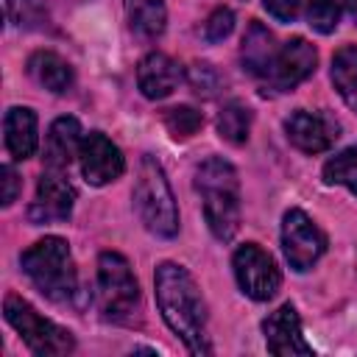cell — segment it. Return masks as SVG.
I'll use <instances>...</instances> for the list:
<instances>
[{
  "instance_id": "6da1fadb",
  "label": "cell",
  "mask_w": 357,
  "mask_h": 357,
  "mask_svg": "<svg viewBox=\"0 0 357 357\" xmlns=\"http://www.w3.org/2000/svg\"><path fill=\"white\" fill-rule=\"evenodd\" d=\"M153 296L165 324L181 337L190 354H212L206 335V304L192 273L178 262H159L153 273Z\"/></svg>"
},
{
  "instance_id": "7a4b0ae2",
  "label": "cell",
  "mask_w": 357,
  "mask_h": 357,
  "mask_svg": "<svg viewBox=\"0 0 357 357\" xmlns=\"http://www.w3.org/2000/svg\"><path fill=\"white\" fill-rule=\"evenodd\" d=\"M195 192L201 195L209 231L229 243L240 229V178L231 162L223 156L204 159L195 170Z\"/></svg>"
},
{
  "instance_id": "3957f363",
  "label": "cell",
  "mask_w": 357,
  "mask_h": 357,
  "mask_svg": "<svg viewBox=\"0 0 357 357\" xmlns=\"http://www.w3.org/2000/svg\"><path fill=\"white\" fill-rule=\"evenodd\" d=\"M20 265L36 290L50 301H73L78 293V273L64 237H42L22 251Z\"/></svg>"
},
{
  "instance_id": "277c9868",
  "label": "cell",
  "mask_w": 357,
  "mask_h": 357,
  "mask_svg": "<svg viewBox=\"0 0 357 357\" xmlns=\"http://www.w3.org/2000/svg\"><path fill=\"white\" fill-rule=\"evenodd\" d=\"M131 198H134V209H137L142 226L151 234L165 237V240L178 234V206H176L173 190L167 184L162 165L151 153H145L139 162Z\"/></svg>"
},
{
  "instance_id": "5b68a950",
  "label": "cell",
  "mask_w": 357,
  "mask_h": 357,
  "mask_svg": "<svg viewBox=\"0 0 357 357\" xmlns=\"http://www.w3.org/2000/svg\"><path fill=\"white\" fill-rule=\"evenodd\" d=\"M98 304L103 318L114 324H131L139 312V284L128 259L117 251L98 257Z\"/></svg>"
},
{
  "instance_id": "8992f818",
  "label": "cell",
  "mask_w": 357,
  "mask_h": 357,
  "mask_svg": "<svg viewBox=\"0 0 357 357\" xmlns=\"http://www.w3.org/2000/svg\"><path fill=\"white\" fill-rule=\"evenodd\" d=\"M3 315L6 321L20 332V337L25 340V346L33 354H70L75 349V337L70 329L42 318L33 304H28L22 296L8 293L3 301Z\"/></svg>"
},
{
  "instance_id": "52a82bcc",
  "label": "cell",
  "mask_w": 357,
  "mask_h": 357,
  "mask_svg": "<svg viewBox=\"0 0 357 357\" xmlns=\"http://www.w3.org/2000/svg\"><path fill=\"white\" fill-rule=\"evenodd\" d=\"M231 268H234V279H237L240 290L254 301L273 298L282 284V273H279L273 257L265 248H259L257 243H243L231 257Z\"/></svg>"
},
{
  "instance_id": "ba28073f",
  "label": "cell",
  "mask_w": 357,
  "mask_h": 357,
  "mask_svg": "<svg viewBox=\"0 0 357 357\" xmlns=\"http://www.w3.org/2000/svg\"><path fill=\"white\" fill-rule=\"evenodd\" d=\"M282 248L293 271H310L326 251V234L301 209H287L282 218Z\"/></svg>"
},
{
  "instance_id": "9c48e42d",
  "label": "cell",
  "mask_w": 357,
  "mask_h": 357,
  "mask_svg": "<svg viewBox=\"0 0 357 357\" xmlns=\"http://www.w3.org/2000/svg\"><path fill=\"white\" fill-rule=\"evenodd\" d=\"M315 64H318V50L307 39L293 36L276 50L268 73L262 75V86L265 92H290L315 73Z\"/></svg>"
},
{
  "instance_id": "30bf717a",
  "label": "cell",
  "mask_w": 357,
  "mask_h": 357,
  "mask_svg": "<svg viewBox=\"0 0 357 357\" xmlns=\"http://www.w3.org/2000/svg\"><path fill=\"white\" fill-rule=\"evenodd\" d=\"M73 204H75V187L70 184L64 170L45 167V173L39 176V184H36V195L28 206V218L36 226L59 223L73 215Z\"/></svg>"
},
{
  "instance_id": "8fae6325",
  "label": "cell",
  "mask_w": 357,
  "mask_h": 357,
  "mask_svg": "<svg viewBox=\"0 0 357 357\" xmlns=\"http://www.w3.org/2000/svg\"><path fill=\"white\" fill-rule=\"evenodd\" d=\"M78 165H81V176L92 187H103V184L114 181L126 170V159H123L120 148L100 131L84 134L81 151H78Z\"/></svg>"
},
{
  "instance_id": "7c38bea8",
  "label": "cell",
  "mask_w": 357,
  "mask_h": 357,
  "mask_svg": "<svg viewBox=\"0 0 357 357\" xmlns=\"http://www.w3.org/2000/svg\"><path fill=\"white\" fill-rule=\"evenodd\" d=\"M284 134H287V139L298 151H304V153H321V151L332 148V142L340 137V123L332 114H326V112L296 109L284 120Z\"/></svg>"
},
{
  "instance_id": "4fadbf2b",
  "label": "cell",
  "mask_w": 357,
  "mask_h": 357,
  "mask_svg": "<svg viewBox=\"0 0 357 357\" xmlns=\"http://www.w3.org/2000/svg\"><path fill=\"white\" fill-rule=\"evenodd\" d=\"M262 332H265L268 351L276 357H296V354L310 357L312 354V346L301 335V318L293 304H282L276 312H271L262 321Z\"/></svg>"
},
{
  "instance_id": "5bb4252c",
  "label": "cell",
  "mask_w": 357,
  "mask_h": 357,
  "mask_svg": "<svg viewBox=\"0 0 357 357\" xmlns=\"http://www.w3.org/2000/svg\"><path fill=\"white\" fill-rule=\"evenodd\" d=\"M184 81V70L176 59H170L167 53H148L142 56V61L137 64V86L148 100H162L167 98L178 84Z\"/></svg>"
},
{
  "instance_id": "9a60e30c",
  "label": "cell",
  "mask_w": 357,
  "mask_h": 357,
  "mask_svg": "<svg viewBox=\"0 0 357 357\" xmlns=\"http://www.w3.org/2000/svg\"><path fill=\"white\" fill-rule=\"evenodd\" d=\"M81 123L75 117H59L50 123L45 137V167L50 170H67L73 159H78L81 151Z\"/></svg>"
},
{
  "instance_id": "2e32d148",
  "label": "cell",
  "mask_w": 357,
  "mask_h": 357,
  "mask_svg": "<svg viewBox=\"0 0 357 357\" xmlns=\"http://www.w3.org/2000/svg\"><path fill=\"white\" fill-rule=\"evenodd\" d=\"M3 131H6V148L17 162H22V159L36 153V145H39L36 114L28 106H11L6 112Z\"/></svg>"
},
{
  "instance_id": "e0dca14e",
  "label": "cell",
  "mask_w": 357,
  "mask_h": 357,
  "mask_svg": "<svg viewBox=\"0 0 357 357\" xmlns=\"http://www.w3.org/2000/svg\"><path fill=\"white\" fill-rule=\"evenodd\" d=\"M276 50H279V45H276L273 33H271L262 22L251 20L248 28H245V36H243V47H240L243 70H245L248 75L262 78V75L268 73V67H271Z\"/></svg>"
},
{
  "instance_id": "ac0fdd59",
  "label": "cell",
  "mask_w": 357,
  "mask_h": 357,
  "mask_svg": "<svg viewBox=\"0 0 357 357\" xmlns=\"http://www.w3.org/2000/svg\"><path fill=\"white\" fill-rule=\"evenodd\" d=\"M28 73L39 86L50 89L53 95H64L73 86V67L53 50H36L28 59Z\"/></svg>"
},
{
  "instance_id": "d6986e66",
  "label": "cell",
  "mask_w": 357,
  "mask_h": 357,
  "mask_svg": "<svg viewBox=\"0 0 357 357\" xmlns=\"http://www.w3.org/2000/svg\"><path fill=\"white\" fill-rule=\"evenodd\" d=\"M126 14H128L131 31L139 33L142 39L162 36L165 22H167L165 0H126Z\"/></svg>"
},
{
  "instance_id": "ffe728a7",
  "label": "cell",
  "mask_w": 357,
  "mask_h": 357,
  "mask_svg": "<svg viewBox=\"0 0 357 357\" xmlns=\"http://www.w3.org/2000/svg\"><path fill=\"white\" fill-rule=\"evenodd\" d=\"M332 84L343 103L357 112V45H343L332 56Z\"/></svg>"
},
{
  "instance_id": "44dd1931",
  "label": "cell",
  "mask_w": 357,
  "mask_h": 357,
  "mask_svg": "<svg viewBox=\"0 0 357 357\" xmlns=\"http://www.w3.org/2000/svg\"><path fill=\"white\" fill-rule=\"evenodd\" d=\"M218 134L231 145H243L251 134V109L240 100H229L218 112Z\"/></svg>"
},
{
  "instance_id": "7402d4cb",
  "label": "cell",
  "mask_w": 357,
  "mask_h": 357,
  "mask_svg": "<svg viewBox=\"0 0 357 357\" xmlns=\"http://www.w3.org/2000/svg\"><path fill=\"white\" fill-rule=\"evenodd\" d=\"M324 181L326 184H343L357 195V148H346L326 159L324 165Z\"/></svg>"
},
{
  "instance_id": "603a6c76",
  "label": "cell",
  "mask_w": 357,
  "mask_h": 357,
  "mask_svg": "<svg viewBox=\"0 0 357 357\" xmlns=\"http://www.w3.org/2000/svg\"><path fill=\"white\" fill-rule=\"evenodd\" d=\"M351 0H310L307 6V22L318 33H332Z\"/></svg>"
},
{
  "instance_id": "cb8c5ba5",
  "label": "cell",
  "mask_w": 357,
  "mask_h": 357,
  "mask_svg": "<svg viewBox=\"0 0 357 357\" xmlns=\"http://www.w3.org/2000/svg\"><path fill=\"white\" fill-rule=\"evenodd\" d=\"M165 126L176 139H187L204 126V114L192 106H173L165 112Z\"/></svg>"
},
{
  "instance_id": "d4e9b609",
  "label": "cell",
  "mask_w": 357,
  "mask_h": 357,
  "mask_svg": "<svg viewBox=\"0 0 357 357\" xmlns=\"http://www.w3.org/2000/svg\"><path fill=\"white\" fill-rule=\"evenodd\" d=\"M187 81L195 89V95H201V98H215L218 89H220V84H223L220 73L209 61H195L190 67V73H187Z\"/></svg>"
},
{
  "instance_id": "484cf974",
  "label": "cell",
  "mask_w": 357,
  "mask_h": 357,
  "mask_svg": "<svg viewBox=\"0 0 357 357\" xmlns=\"http://www.w3.org/2000/svg\"><path fill=\"white\" fill-rule=\"evenodd\" d=\"M231 28H234V14H231V8L220 6V8H215L206 17V22H204V39L206 42H223L231 33Z\"/></svg>"
},
{
  "instance_id": "4316f807",
  "label": "cell",
  "mask_w": 357,
  "mask_h": 357,
  "mask_svg": "<svg viewBox=\"0 0 357 357\" xmlns=\"http://www.w3.org/2000/svg\"><path fill=\"white\" fill-rule=\"evenodd\" d=\"M6 11L14 22L28 25L42 17V0H6Z\"/></svg>"
},
{
  "instance_id": "83f0119b",
  "label": "cell",
  "mask_w": 357,
  "mask_h": 357,
  "mask_svg": "<svg viewBox=\"0 0 357 357\" xmlns=\"http://www.w3.org/2000/svg\"><path fill=\"white\" fill-rule=\"evenodd\" d=\"M265 11L271 17H276L279 22H293L298 17V8H301V0H262Z\"/></svg>"
},
{
  "instance_id": "f1b7e54d",
  "label": "cell",
  "mask_w": 357,
  "mask_h": 357,
  "mask_svg": "<svg viewBox=\"0 0 357 357\" xmlns=\"http://www.w3.org/2000/svg\"><path fill=\"white\" fill-rule=\"evenodd\" d=\"M0 181H3V206H11L20 195V176L11 165H3L0 167Z\"/></svg>"
},
{
  "instance_id": "f546056e",
  "label": "cell",
  "mask_w": 357,
  "mask_h": 357,
  "mask_svg": "<svg viewBox=\"0 0 357 357\" xmlns=\"http://www.w3.org/2000/svg\"><path fill=\"white\" fill-rule=\"evenodd\" d=\"M351 11H354V20H357V0H351Z\"/></svg>"
}]
</instances>
